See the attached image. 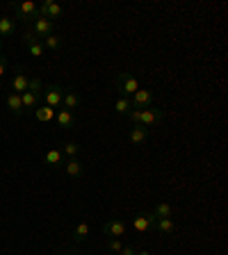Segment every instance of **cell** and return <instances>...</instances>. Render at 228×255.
I'll list each match as a JSON object with an SVG mask.
<instances>
[{
    "instance_id": "obj_30",
    "label": "cell",
    "mask_w": 228,
    "mask_h": 255,
    "mask_svg": "<svg viewBox=\"0 0 228 255\" xmlns=\"http://www.w3.org/2000/svg\"><path fill=\"white\" fill-rule=\"evenodd\" d=\"M7 69H9V62H7L5 55H0V78L7 73Z\"/></svg>"
},
{
    "instance_id": "obj_6",
    "label": "cell",
    "mask_w": 228,
    "mask_h": 255,
    "mask_svg": "<svg viewBox=\"0 0 228 255\" xmlns=\"http://www.w3.org/2000/svg\"><path fill=\"white\" fill-rule=\"evenodd\" d=\"M16 16L21 18L23 23L34 21V18L39 16V7H37V2H32V0H25V2L16 5Z\"/></svg>"
},
{
    "instance_id": "obj_21",
    "label": "cell",
    "mask_w": 228,
    "mask_h": 255,
    "mask_svg": "<svg viewBox=\"0 0 228 255\" xmlns=\"http://www.w3.org/2000/svg\"><path fill=\"white\" fill-rule=\"evenodd\" d=\"M89 223L87 221H82V223H78V228L73 230V244H80V242H85V239H87V235H89Z\"/></svg>"
},
{
    "instance_id": "obj_2",
    "label": "cell",
    "mask_w": 228,
    "mask_h": 255,
    "mask_svg": "<svg viewBox=\"0 0 228 255\" xmlns=\"http://www.w3.org/2000/svg\"><path fill=\"white\" fill-rule=\"evenodd\" d=\"M139 89H141V85L137 80V76H132V73H119L116 76V91L121 93V98H130Z\"/></svg>"
},
{
    "instance_id": "obj_23",
    "label": "cell",
    "mask_w": 228,
    "mask_h": 255,
    "mask_svg": "<svg viewBox=\"0 0 228 255\" xmlns=\"http://www.w3.org/2000/svg\"><path fill=\"white\" fill-rule=\"evenodd\" d=\"M14 30H16V25H14V18L0 16V37H11V34H14Z\"/></svg>"
},
{
    "instance_id": "obj_20",
    "label": "cell",
    "mask_w": 228,
    "mask_h": 255,
    "mask_svg": "<svg viewBox=\"0 0 228 255\" xmlns=\"http://www.w3.org/2000/svg\"><path fill=\"white\" fill-rule=\"evenodd\" d=\"M62 155H64L66 160H73L78 158V153H80V146H78V141H64L62 144Z\"/></svg>"
},
{
    "instance_id": "obj_9",
    "label": "cell",
    "mask_w": 228,
    "mask_h": 255,
    "mask_svg": "<svg viewBox=\"0 0 228 255\" xmlns=\"http://www.w3.org/2000/svg\"><path fill=\"white\" fill-rule=\"evenodd\" d=\"M80 105H82L80 91H76V89H64V98H62V109H69V112H73V109H78Z\"/></svg>"
},
{
    "instance_id": "obj_8",
    "label": "cell",
    "mask_w": 228,
    "mask_h": 255,
    "mask_svg": "<svg viewBox=\"0 0 228 255\" xmlns=\"http://www.w3.org/2000/svg\"><path fill=\"white\" fill-rule=\"evenodd\" d=\"M62 14H64V9H62V5H57L55 0H46L44 5L39 7V16L48 18V21H53V18H60Z\"/></svg>"
},
{
    "instance_id": "obj_14",
    "label": "cell",
    "mask_w": 228,
    "mask_h": 255,
    "mask_svg": "<svg viewBox=\"0 0 228 255\" xmlns=\"http://www.w3.org/2000/svg\"><path fill=\"white\" fill-rule=\"evenodd\" d=\"M5 103H7V109H9L14 116H21L23 114V103H21V96L18 93H7V98H5Z\"/></svg>"
},
{
    "instance_id": "obj_12",
    "label": "cell",
    "mask_w": 228,
    "mask_h": 255,
    "mask_svg": "<svg viewBox=\"0 0 228 255\" xmlns=\"http://www.w3.org/2000/svg\"><path fill=\"white\" fill-rule=\"evenodd\" d=\"M128 137H130L132 146H141V144L148 139V130L144 128V125H132L130 132H128Z\"/></svg>"
},
{
    "instance_id": "obj_25",
    "label": "cell",
    "mask_w": 228,
    "mask_h": 255,
    "mask_svg": "<svg viewBox=\"0 0 228 255\" xmlns=\"http://www.w3.org/2000/svg\"><path fill=\"white\" fill-rule=\"evenodd\" d=\"M130 109H132L130 98H119V100L114 103V112H116V114H121V116H128V114H130Z\"/></svg>"
},
{
    "instance_id": "obj_34",
    "label": "cell",
    "mask_w": 228,
    "mask_h": 255,
    "mask_svg": "<svg viewBox=\"0 0 228 255\" xmlns=\"http://www.w3.org/2000/svg\"><path fill=\"white\" fill-rule=\"evenodd\" d=\"M0 50H2V41H0Z\"/></svg>"
},
{
    "instance_id": "obj_10",
    "label": "cell",
    "mask_w": 228,
    "mask_h": 255,
    "mask_svg": "<svg viewBox=\"0 0 228 255\" xmlns=\"http://www.w3.org/2000/svg\"><path fill=\"white\" fill-rule=\"evenodd\" d=\"M53 30H55V23L53 21H48V18H44V16H37V18H34L32 32L37 34L39 39H46L48 34H53Z\"/></svg>"
},
{
    "instance_id": "obj_13",
    "label": "cell",
    "mask_w": 228,
    "mask_h": 255,
    "mask_svg": "<svg viewBox=\"0 0 228 255\" xmlns=\"http://www.w3.org/2000/svg\"><path fill=\"white\" fill-rule=\"evenodd\" d=\"M62 169H64V173L69 175V178H80V175H82V162H80L78 158H73V160H64Z\"/></svg>"
},
{
    "instance_id": "obj_1",
    "label": "cell",
    "mask_w": 228,
    "mask_h": 255,
    "mask_svg": "<svg viewBox=\"0 0 228 255\" xmlns=\"http://www.w3.org/2000/svg\"><path fill=\"white\" fill-rule=\"evenodd\" d=\"M128 119L132 121V125H158L160 121L164 119V109L160 107H146V109H130V114H128Z\"/></svg>"
},
{
    "instance_id": "obj_28",
    "label": "cell",
    "mask_w": 228,
    "mask_h": 255,
    "mask_svg": "<svg viewBox=\"0 0 228 255\" xmlns=\"http://www.w3.org/2000/svg\"><path fill=\"white\" fill-rule=\"evenodd\" d=\"M27 91H32V93H41V80L39 78H30V82H27Z\"/></svg>"
},
{
    "instance_id": "obj_32",
    "label": "cell",
    "mask_w": 228,
    "mask_h": 255,
    "mask_svg": "<svg viewBox=\"0 0 228 255\" xmlns=\"http://www.w3.org/2000/svg\"><path fill=\"white\" fill-rule=\"evenodd\" d=\"M135 255H151V251H135Z\"/></svg>"
},
{
    "instance_id": "obj_11",
    "label": "cell",
    "mask_w": 228,
    "mask_h": 255,
    "mask_svg": "<svg viewBox=\"0 0 228 255\" xmlns=\"http://www.w3.org/2000/svg\"><path fill=\"white\" fill-rule=\"evenodd\" d=\"M103 233H105V237H123L125 235V223L121 221V219H110V221H105V226H103Z\"/></svg>"
},
{
    "instance_id": "obj_5",
    "label": "cell",
    "mask_w": 228,
    "mask_h": 255,
    "mask_svg": "<svg viewBox=\"0 0 228 255\" xmlns=\"http://www.w3.org/2000/svg\"><path fill=\"white\" fill-rule=\"evenodd\" d=\"M153 226H155L153 212H137L135 219H132V228L137 233H148V230H153Z\"/></svg>"
},
{
    "instance_id": "obj_27",
    "label": "cell",
    "mask_w": 228,
    "mask_h": 255,
    "mask_svg": "<svg viewBox=\"0 0 228 255\" xmlns=\"http://www.w3.org/2000/svg\"><path fill=\"white\" fill-rule=\"evenodd\" d=\"M108 249L112 251V253H119V251L123 249V242L116 237H108Z\"/></svg>"
},
{
    "instance_id": "obj_19",
    "label": "cell",
    "mask_w": 228,
    "mask_h": 255,
    "mask_svg": "<svg viewBox=\"0 0 228 255\" xmlns=\"http://www.w3.org/2000/svg\"><path fill=\"white\" fill-rule=\"evenodd\" d=\"M153 230H155V233H162V235H171L176 230V221L171 217H169V219H155Z\"/></svg>"
},
{
    "instance_id": "obj_29",
    "label": "cell",
    "mask_w": 228,
    "mask_h": 255,
    "mask_svg": "<svg viewBox=\"0 0 228 255\" xmlns=\"http://www.w3.org/2000/svg\"><path fill=\"white\" fill-rule=\"evenodd\" d=\"M23 41H25V46H27V44H34V41H39V37L32 32V30H25V32H23Z\"/></svg>"
},
{
    "instance_id": "obj_18",
    "label": "cell",
    "mask_w": 228,
    "mask_h": 255,
    "mask_svg": "<svg viewBox=\"0 0 228 255\" xmlns=\"http://www.w3.org/2000/svg\"><path fill=\"white\" fill-rule=\"evenodd\" d=\"M44 162H46V167L60 169L62 164H64V155H62L60 151H55V148H50V151H46V155H44Z\"/></svg>"
},
{
    "instance_id": "obj_4",
    "label": "cell",
    "mask_w": 228,
    "mask_h": 255,
    "mask_svg": "<svg viewBox=\"0 0 228 255\" xmlns=\"http://www.w3.org/2000/svg\"><path fill=\"white\" fill-rule=\"evenodd\" d=\"M153 98H155V93L151 89H139V91H135L130 96V105L132 109H146L153 105Z\"/></svg>"
},
{
    "instance_id": "obj_15",
    "label": "cell",
    "mask_w": 228,
    "mask_h": 255,
    "mask_svg": "<svg viewBox=\"0 0 228 255\" xmlns=\"http://www.w3.org/2000/svg\"><path fill=\"white\" fill-rule=\"evenodd\" d=\"M55 119H57V125H60L62 130H69V128H73V123H76V116H73V112H69V109H60V112L55 114Z\"/></svg>"
},
{
    "instance_id": "obj_17",
    "label": "cell",
    "mask_w": 228,
    "mask_h": 255,
    "mask_svg": "<svg viewBox=\"0 0 228 255\" xmlns=\"http://www.w3.org/2000/svg\"><path fill=\"white\" fill-rule=\"evenodd\" d=\"M21 103H23V112H34V109L39 107V96L32 91H23Z\"/></svg>"
},
{
    "instance_id": "obj_3",
    "label": "cell",
    "mask_w": 228,
    "mask_h": 255,
    "mask_svg": "<svg viewBox=\"0 0 228 255\" xmlns=\"http://www.w3.org/2000/svg\"><path fill=\"white\" fill-rule=\"evenodd\" d=\"M41 98H44V103L48 105V107L57 109V107H62V98H64V89H62L60 85H50V87H46L44 91H41Z\"/></svg>"
},
{
    "instance_id": "obj_26",
    "label": "cell",
    "mask_w": 228,
    "mask_h": 255,
    "mask_svg": "<svg viewBox=\"0 0 228 255\" xmlns=\"http://www.w3.org/2000/svg\"><path fill=\"white\" fill-rule=\"evenodd\" d=\"M27 53L32 55V57H44V44H41V41L27 44Z\"/></svg>"
},
{
    "instance_id": "obj_33",
    "label": "cell",
    "mask_w": 228,
    "mask_h": 255,
    "mask_svg": "<svg viewBox=\"0 0 228 255\" xmlns=\"http://www.w3.org/2000/svg\"><path fill=\"white\" fill-rule=\"evenodd\" d=\"M60 255H73V253H60Z\"/></svg>"
},
{
    "instance_id": "obj_7",
    "label": "cell",
    "mask_w": 228,
    "mask_h": 255,
    "mask_svg": "<svg viewBox=\"0 0 228 255\" xmlns=\"http://www.w3.org/2000/svg\"><path fill=\"white\" fill-rule=\"evenodd\" d=\"M27 82H30V76L25 73V69H16L11 78V91L21 96L23 91H27Z\"/></svg>"
},
{
    "instance_id": "obj_16",
    "label": "cell",
    "mask_w": 228,
    "mask_h": 255,
    "mask_svg": "<svg viewBox=\"0 0 228 255\" xmlns=\"http://www.w3.org/2000/svg\"><path fill=\"white\" fill-rule=\"evenodd\" d=\"M55 112L53 107H48V105H39L37 109H34V116H37L39 123H50V121H55Z\"/></svg>"
},
{
    "instance_id": "obj_31",
    "label": "cell",
    "mask_w": 228,
    "mask_h": 255,
    "mask_svg": "<svg viewBox=\"0 0 228 255\" xmlns=\"http://www.w3.org/2000/svg\"><path fill=\"white\" fill-rule=\"evenodd\" d=\"M135 251H137L135 246H123V249H121L116 255H135Z\"/></svg>"
},
{
    "instance_id": "obj_24",
    "label": "cell",
    "mask_w": 228,
    "mask_h": 255,
    "mask_svg": "<svg viewBox=\"0 0 228 255\" xmlns=\"http://www.w3.org/2000/svg\"><path fill=\"white\" fill-rule=\"evenodd\" d=\"M171 214H174V207L169 205V203H158L155 210H153V217L155 219H169Z\"/></svg>"
},
{
    "instance_id": "obj_22",
    "label": "cell",
    "mask_w": 228,
    "mask_h": 255,
    "mask_svg": "<svg viewBox=\"0 0 228 255\" xmlns=\"http://www.w3.org/2000/svg\"><path fill=\"white\" fill-rule=\"evenodd\" d=\"M62 44H64V41H62V37L53 32V34H48V37L44 39V50H50V53H55V50L62 48Z\"/></svg>"
}]
</instances>
